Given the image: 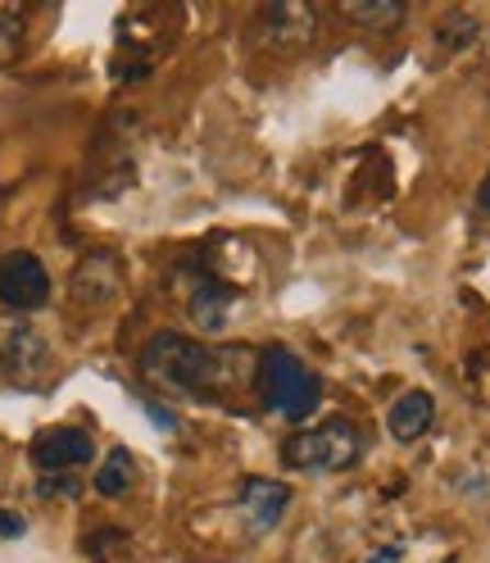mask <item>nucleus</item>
<instances>
[{"instance_id": "obj_11", "label": "nucleus", "mask_w": 490, "mask_h": 563, "mask_svg": "<svg viewBox=\"0 0 490 563\" xmlns=\"http://www.w3.org/2000/svg\"><path fill=\"white\" fill-rule=\"evenodd\" d=\"M232 287H223V282H200V287L191 291V323L204 328V332H223L227 328V313H232Z\"/></svg>"}, {"instance_id": "obj_12", "label": "nucleus", "mask_w": 490, "mask_h": 563, "mask_svg": "<svg viewBox=\"0 0 490 563\" xmlns=\"http://www.w3.org/2000/svg\"><path fill=\"white\" fill-rule=\"evenodd\" d=\"M341 14L359 27H372V32H391L404 23L409 5L404 0H341Z\"/></svg>"}, {"instance_id": "obj_14", "label": "nucleus", "mask_w": 490, "mask_h": 563, "mask_svg": "<svg viewBox=\"0 0 490 563\" xmlns=\"http://www.w3.org/2000/svg\"><path fill=\"white\" fill-rule=\"evenodd\" d=\"M436 42H441L445 51H464V46H472V42H477V19L464 14V10L445 14L441 27H436Z\"/></svg>"}, {"instance_id": "obj_2", "label": "nucleus", "mask_w": 490, "mask_h": 563, "mask_svg": "<svg viewBox=\"0 0 490 563\" xmlns=\"http://www.w3.org/2000/svg\"><path fill=\"white\" fill-rule=\"evenodd\" d=\"M255 386H259V400L282 413L291 422H304L323 400V382L313 373L300 355H291L287 345H264L259 350V373H255Z\"/></svg>"}, {"instance_id": "obj_9", "label": "nucleus", "mask_w": 490, "mask_h": 563, "mask_svg": "<svg viewBox=\"0 0 490 563\" xmlns=\"http://www.w3.org/2000/svg\"><path fill=\"white\" fill-rule=\"evenodd\" d=\"M119 282H123V268L114 255H91L74 273V296L82 305H104L110 296H119Z\"/></svg>"}, {"instance_id": "obj_5", "label": "nucleus", "mask_w": 490, "mask_h": 563, "mask_svg": "<svg viewBox=\"0 0 490 563\" xmlns=\"http://www.w3.org/2000/svg\"><path fill=\"white\" fill-rule=\"evenodd\" d=\"M291 509V486L277 477H245L236 490V518L245 537H268Z\"/></svg>"}, {"instance_id": "obj_20", "label": "nucleus", "mask_w": 490, "mask_h": 563, "mask_svg": "<svg viewBox=\"0 0 490 563\" xmlns=\"http://www.w3.org/2000/svg\"><path fill=\"white\" fill-rule=\"evenodd\" d=\"M477 200H481V209H490V178H486V187H481V196H477Z\"/></svg>"}, {"instance_id": "obj_7", "label": "nucleus", "mask_w": 490, "mask_h": 563, "mask_svg": "<svg viewBox=\"0 0 490 563\" xmlns=\"http://www.w3.org/2000/svg\"><path fill=\"white\" fill-rule=\"evenodd\" d=\"M32 460L46 473H68V468H82L96 460V441L82 428H46L32 441Z\"/></svg>"}, {"instance_id": "obj_18", "label": "nucleus", "mask_w": 490, "mask_h": 563, "mask_svg": "<svg viewBox=\"0 0 490 563\" xmlns=\"http://www.w3.org/2000/svg\"><path fill=\"white\" fill-rule=\"evenodd\" d=\"M0 537H23V518H14V514L0 509Z\"/></svg>"}, {"instance_id": "obj_3", "label": "nucleus", "mask_w": 490, "mask_h": 563, "mask_svg": "<svg viewBox=\"0 0 490 563\" xmlns=\"http://www.w3.org/2000/svg\"><path fill=\"white\" fill-rule=\"evenodd\" d=\"M364 454V432L349 418H327L319 428L296 432L282 445V464L296 473H345L355 468Z\"/></svg>"}, {"instance_id": "obj_19", "label": "nucleus", "mask_w": 490, "mask_h": 563, "mask_svg": "<svg viewBox=\"0 0 490 563\" xmlns=\"http://www.w3.org/2000/svg\"><path fill=\"white\" fill-rule=\"evenodd\" d=\"M400 559H404V545H381L368 563H400Z\"/></svg>"}, {"instance_id": "obj_4", "label": "nucleus", "mask_w": 490, "mask_h": 563, "mask_svg": "<svg viewBox=\"0 0 490 563\" xmlns=\"http://www.w3.org/2000/svg\"><path fill=\"white\" fill-rule=\"evenodd\" d=\"M0 300L10 313H32L51 300V273L32 251L0 255Z\"/></svg>"}, {"instance_id": "obj_13", "label": "nucleus", "mask_w": 490, "mask_h": 563, "mask_svg": "<svg viewBox=\"0 0 490 563\" xmlns=\"http://www.w3.org/2000/svg\"><path fill=\"white\" fill-rule=\"evenodd\" d=\"M132 486H136V460H132V450L114 445L110 454H104L100 473H96V490H100L104 500H123Z\"/></svg>"}, {"instance_id": "obj_16", "label": "nucleus", "mask_w": 490, "mask_h": 563, "mask_svg": "<svg viewBox=\"0 0 490 563\" xmlns=\"http://www.w3.org/2000/svg\"><path fill=\"white\" fill-rule=\"evenodd\" d=\"M37 490H42V496H68V500H74L78 496V482L74 477H55V482H42Z\"/></svg>"}, {"instance_id": "obj_10", "label": "nucleus", "mask_w": 490, "mask_h": 563, "mask_svg": "<svg viewBox=\"0 0 490 563\" xmlns=\"http://www.w3.org/2000/svg\"><path fill=\"white\" fill-rule=\"evenodd\" d=\"M436 422V400L432 391H404L391 413H387V428L396 441H417V437H427V428Z\"/></svg>"}, {"instance_id": "obj_1", "label": "nucleus", "mask_w": 490, "mask_h": 563, "mask_svg": "<svg viewBox=\"0 0 490 563\" xmlns=\"http://www.w3.org/2000/svg\"><path fill=\"white\" fill-rule=\"evenodd\" d=\"M142 373L159 382L164 391L227 400L236 386H245V377L259 373V355H250L241 345H204L191 336L159 332L142 350Z\"/></svg>"}, {"instance_id": "obj_8", "label": "nucleus", "mask_w": 490, "mask_h": 563, "mask_svg": "<svg viewBox=\"0 0 490 563\" xmlns=\"http://www.w3.org/2000/svg\"><path fill=\"white\" fill-rule=\"evenodd\" d=\"M313 27H319V19H313V10L300 5V0H287V5H268L264 10V37L272 46H304L313 37Z\"/></svg>"}, {"instance_id": "obj_6", "label": "nucleus", "mask_w": 490, "mask_h": 563, "mask_svg": "<svg viewBox=\"0 0 490 563\" xmlns=\"http://www.w3.org/2000/svg\"><path fill=\"white\" fill-rule=\"evenodd\" d=\"M51 364L46 336L32 328L23 313H0V368L14 377H32Z\"/></svg>"}, {"instance_id": "obj_17", "label": "nucleus", "mask_w": 490, "mask_h": 563, "mask_svg": "<svg viewBox=\"0 0 490 563\" xmlns=\"http://www.w3.org/2000/svg\"><path fill=\"white\" fill-rule=\"evenodd\" d=\"M142 409H146V413L159 422L164 432H172V428H178V418H172V413H164V409H159V400H142Z\"/></svg>"}, {"instance_id": "obj_15", "label": "nucleus", "mask_w": 490, "mask_h": 563, "mask_svg": "<svg viewBox=\"0 0 490 563\" xmlns=\"http://www.w3.org/2000/svg\"><path fill=\"white\" fill-rule=\"evenodd\" d=\"M23 51V10L0 5V68L14 64Z\"/></svg>"}]
</instances>
